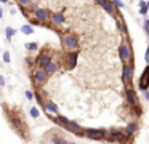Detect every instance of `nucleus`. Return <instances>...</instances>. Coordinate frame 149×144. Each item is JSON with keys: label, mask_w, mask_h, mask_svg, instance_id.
Masks as SVG:
<instances>
[{"label": "nucleus", "mask_w": 149, "mask_h": 144, "mask_svg": "<svg viewBox=\"0 0 149 144\" xmlns=\"http://www.w3.org/2000/svg\"><path fill=\"white\" fill-rule=\"evenodd\" d=\"M77 51H69L68 54H66V64H68L69 69H72V67H75V64H77Z\"/></svg>", "instance_id": "4468645a"}, {"label": "nucleus", "mask_w": 149, "mask_h": 144, "mask_svg": "<svg viewBox=\"0 0 149 144\" xmlns=\"http://www.w3.org/2000/svg\"><path fill=\"white\" fill-rule=\"evenodd\" d=\"M101 6L104 8V11L107 13V15H111V16H114V18H119L120 16V13L117 11V8L114 6V3H112V0H103V2L100 3Z\"/></svg>", "instance_id": "f8f14e48"}, {"label": "nucleus", "mask_w": 149, "mask_h": 144, "mask_svg": "<svg viewBox=\"0 0 149 144\" xmlns=\"http://www.w3.org/2000/svg\"><path fill=\"white\" fill-rule=\"evenodd\" d=\"M29 115L32 118H39L40 117V111H39V107L37 106H32V107L29 109Z\"/></svg>", "instance_id": "aec40b11"}, {"label": "nucleus", "mask_w": 149, "mask_h": 144, "mask_svg": "<svg viewBox=\"0 0 149 144\" xmlns=\"http://www.w3.org/2000/svg\"><path fill=\"white\" fill-rule=\"evenodd\" d=\"M106 144H109V143H106Z\"/></svg>", "instance_id": "ea45409f"}, {"label": "nucleus", "mask_w": 149, "mask_h": 144, "mask_svg": "<svg viewBox=\"0 0 149 144\" xmlns=\"http://www.w3.org/2000/svg\"><path fill=\"white\" fill-rule=\"evenodd\" d=\"M133 74H135V63H125L122 67V82L125 86H133Z\"/></svg>", "instance_id": "0eeeda50"}, {"label": "nucleus", "mask_w": 149, "mask_h": 144, "mask_svg": "<svg viewBox=\"0 0 149 144\" xmlns=\"http://www.w3.org/2000/svg\"><path fill=\"white\" fill-rule=\"evenodd\" d=\"M68 144H77V143H74V141H68Z\"/></svg>", "instance_id": "c9c22d12"}, {"label": "nucleus", "mask_w": 149, "mask_h": 144, "mask_svg": "<svg viewBox=\"0 0 149 144\" xmlns=\"http://www.w3.org/2000/svg\"><path fill=\"white\" fill-rule=\"evenodd\" d=\"M119 56L122 64L125 63H135V56H133V47H132V40L128 37H125L122 40V43L119 45Z\"/></svg>", "instance_id": "20e7f679"}, {"label": "nucleus", "mask_w": 149, "mask_h": 144, "mask_svg": "<svg viewBox=\"0 0 149 144\" xmlns=\"http://www.w3.org/2000/svg\"><path fill=\"white\" fill-rule=\"evenodd\" d=\"M138 90H139V91H146V90H149V64L146 66V69L143 70L141 77H139Z\"/></svg>", "instance_id": "9b49d317"}, {"label": "nucleus", "mask_w": 149, "mask_h": 144, "mask_svg": "<svg viewBox=\"0 0 149 144\" xmlns=\"http://www.w3.org/2000/svg\"><path fill=\"white\" fill-rule=\"evenodd\" d=\"M15 34H16V31H15L13 27H10V26H8L7 29H5V35H7V38H8V40H11V38L15 37Z\"/></svg>", "instance_id": "4be33fe9"}, {"label": "nucleus", "mask_w": 149, "mask_h": 144, "mask_svg": "<svg viewBox=\"0 0 149 144\" xmlns=\"http://www.w3.org/2000/svg\"><path fill=\"white\" fill-rule=\"evenodd\" d=\"M116 22H117V27H119V31L123 34V37H128V31H127V24H125V21H123L122 18H116Z\"/></svg>", "instance_id": "a211bd4d"}, {"label": "nucleus", "mask_w": 149, "mask_h": 144, "mask_svg": "<svg viewBox=\"0 0 149 144\" xmlns=\"http://www.w3.org/2000/svg\"><path fill=\"white\" fill-rule=\"evenodd\" d=\"M50 21H52L55 26H63V24H64V21H66V16L63 15V13H52Z\"/></svg>", "instance_id": "f3484780"}, {"label": "nucleus", "mask_w": 149, "mask_h": 144, "mask_svg": "<svg viewBox=\"0 0 149 144\" xmlns=\"http://www.w3.org/2000/svg\"><path fill=\"white\" fill-rule=\"evenodd\" d=\"M53 120L56 122V123L59 125V127H63V128H66L68 131H71L72 134H77V136H84V128L80 127V125L77 123V122H74V120H69V118H66V117H63L61 114L59 115H56Z\"/></svg>", "instance_id": "7ed1b4c3"}, {"label": "nucleus", "mask_w": 149, "mask_h": 144, "mask_svg": "<svg viewBox=\"0 0 149 144\" xmlns=\"http://www.w3.org/2000/svg\"><path fill=\"white\" fill-rule=\"evenodd\" d=\"M143 95H144V99H146V101H149V90H146V91H143Z\"/></svg>", "instance_id": "7c9ffc66"}, {"label": "nucleus", "mask_w": 149, "mask_h": 144, "mask_svg": "<svg viewBox=\"0 0 149 144\" xmlns=\"http://www.w3.org/2000/svg\"><path fill=\"white\" fill-rule=\"evenodd\" d=\"M2 58H3V63H10V61H11V58H10V53H8V51H5V53H3V56H2Z\"/></svg>", "instance_id": "a878e982"}, {"label": "nucleus", "mask_w": 149, "mask_h": 144, "mask_svg": "<svg viewBox=\"0 0 149 144\" xmlns=\"http://www.w3.org/2000/svg\"><path fill=\"white\" fill-rule=\"evenodd\" d=\"M144 61H146V64H149V45H148V48H146V53H144Z\"/></svg>", "instance_id": "cd10ccee"}, {"label": "nucleus", "mask_w": 149, "mask_h": 144, "mask_svg": "<svg viewBox=\"0 0 149 144\" xmlns=\"http://www.w3.org/2000/svg\"><path fill=\"white\" fill-rule=\"evenodd\" d=\"M31 77H32V83L37 86V88H40V86H43L47 82H48V74L45 72V69L43 67H32V72H31Z\"/></svg>", "instance_id": "423d86ee"}, {"label": "nucleus", "mask_w": 149, "mask_h": 144, "mask_svg": "<svg viewBox=\"0 0 149 144\" xmlns=\"http://www.w3.org/2000/svg\"><path fill=\"white\" fill-rule=\"evenodd\" d=\"M42 107H43V111H45L47 114L53 115V117H56V115H59V109H58V106H56L53 101H48V99H47V101H43Z\"/></svg>", "instance_id": "ddd939ff"}, {"label": "nucleus", "mask_w": 149, "mask_h": 144, "mask_svg": "<svg viewBox=\"0 0 149 144\" xmlns=\"http://www.w3.org/2000/svg\"><path fill=\"white\" fill-rule=\"evenodd\" d=\"M84 136L95 141H104L107 136L106 128H84Z\"/></svg>", "instance_id": "6e6552de"}, {"label": "nucleus", "mask_w": 149, "mask_h": 144, "mask_svg": "<svg viewBox=\"0 0 149 144\" xmlns=\"http://www.w3.org/2000/svg\"><path fill=\"white\" fill-rule=\"evenodd\" d=\"M5 83H7V82H5V79L0 75V86H5Z\"/></svg>", "instance_id": "2f4dec72"}, {"label": "nucleus", "mask_w": 149, "mask_h": 144, "mask_svg": "<svg viewBox=\"0 0 149 144\" xmlns=\"http://www.w3.org/2000/svg\"><path fill=\"white\" fill-rule=\"evenodd\" d=\"M18 5L21 6V8H31V3H32V0H16Z\"/></svg>", "instance_id": "5701e85b"}, {"label": "nucleus", "mask_w": 149, "mask_h": 144, "mask_svg": "<svg viewBox=\"0 0 149 144\" xmlns=\"http://www.w3.org/2000/svg\"><path fill=\"white\" fill-rule=\"evenodd\" d=\"M123 96H125V102L130 109H132L133 115L139 117L143 114V109H141V104H139V99H138V95H136V90L133 86H125V91H123Z\"/></svg>", "instance_id": "f257e3e1"}, {"label": "nucleus", "mask_w": 149, "mask_h": 144, "mask_svg": "<svg viewBox=\"0 0 149 144\" xmlns=\"http://www.w3.org/2000/svg\"><path fill=\"white\" fill-rule=\"evenodd\" d=\"M43 69H45V72L48 74V75H53V74L58 72V69H59V63H58V61H55V59H52L45 67H43Z\"/></svg>", "instance_id": "dca6fc26"}, {"label": "nucleus", "mask_w": 149, "mask_h": 144, "mask_svg": "<svg viewBox=\"0 0 149 144\" xmlns=\"http://www.w3.org/2000/svg\"><path fill=\"white\" fill-rule=\"evenodd\" d=\"M24 47H26L27 51H37V50H39V45H37L36 42H32V43H26Z\"/></svg>", "instance_id": "b1692460"}, {"label": "nucleus", "mask_w": 149, "mask_h": 144, "mask_svg": "<svg viewBox=\"0 0 149 144\" xmlns=\"http://www.w3.org/2000/svg\"><path fill=\"white\" fill-rule=\"evenodd\" d=\"M146 5H148V8H149V2H146Z\"/></svg>", "instance_id": "58836bf2"}, {"label": "nucleus", "mask_w": 149, "mask_h": 144, "mask_svg": "<svg viewBox=\"0 0 149 144\" xmlns=\"http://www.w3.org/2000/svg\"><path fill=\"white\" fill-rule=\"evenodd\" d=\"M21 32L26 34V35H31V34H34V27L31 24H24L23 27H21Z\"/></svg>", "instance_id": "412c9836"}, {"label": "nucleus", "mask_w": 149, "mask_h": 144, "mask_svg": "<svg viewBox=\"0 0 149 144\" xmlns=\"http://www.w3.org/2000/svg\"><path fill=\"white\" fill-rule=\"evenodd\" d=\"M148 5H146V6H143V8H139V13H141V15H148Z\"/></svg>", "instance_id": "c756f323"}, {"label": "nucleus", "mask_w": 149, "mask_h": 144, "mask_svg": "<svg viewBox=\"0 0 149 144\" xmlns=\"http://www.w3.org/2000/svg\"><path fill=\"white\" fill-rule=\"evenodd\" d=\"M10 13H11V15H16V8H13V6H11V8H10Z\"/></svg>", "instance_id": "473e14b6"}, {"label": "nucleus", "mask_w": 149, "mask_h": 144, "mask_svg": "<svg viewBox=\"0 0 149 144\" xmlns=\"http://www.w3.org/2000/svg\"><path fill=\"white\" fill-rule=\"evenodd\" d=\"M104 141H107V143H119V144H132L133 138L128 136L123 128H112V130H107V136Z\"/></svg>", "instance_id": "f03ea898"}, {"label": "nucleus", "mask_w": 149, "mask_h": 144, "mask_svg": "<svg viewBox=\"0 0 149 144\" xmlns=\"http://www.w3.org/2000/svg\"><path fill=\"white\" fill-rule=\"evenodd\" d=\"M112 3H114V6H116V8H123V2L122 0H112Z\"/></svg>", "instance_id": "393cba45"}, {"label": "nucleus", "mask_w": 149, "mask_h": 144, "mask_svg": "<svg viewBox=\"0 0 149 144\" xmlns=\"http://www.w3.org/2000/svg\"><path fill=\"white\" fill-rule=\"evenodd\" d=\"M123 130H125V133L128 134V136H135L136 133H138V130H139V125L136 123V122H128V123H127V127L123 128Z\"/></svg>", "instance_id": "2eb2a0df"}, {"label": "nucleus", "mask_w": 149, "mask_h": 144, "mask_svg": "<svg viewBox=\"0 0 149 144\" xmlns=\"http://www.w3.org/2000/svg\"><path fill=\"white\" fill-rule=\"evenodd\" d=\"M3 16V10H2V6H0V18Z\"/></svg>", "instance_id": "f704fd0d"}, {"label": "nucleus", "mask_w": 149, "mask_h": 144, "mask_svg": "<svg viewBox=\"0 0 149 144\" xmlns=\"http://www.w3.org/2000/svg\"><path fill=\"white\" fill-rule=\"evenodd\" d=\"M61 42H63V48L66 51H77L80 43H79V37L74 32H66L61 35Z\"/></svg>", "instance_id": "39448f33"}, {"label": "nucleus", "mask_w": 149, "mask_h": 144, "mask_svg": "<svg viewBox=\"0 0 149 144\" xmlns=\"http://www.w3.org/2000/svg\"><path fill=\"white\" fill-rule=\"evenodd\" d=\"M24 96H26V98L29 99V101H32V99H34V93H32V91H29V90H26V93H24Z\"/></svg>", "instance_id": "bb28decb"}, {"label": "nucleus", "mask_w": 149, "mask_h": 144, "mask_svg": "<svg viewBox=\"0 0 149 144\" xmlns=\"http://www.w3.org/2000/svg\"><path fill=\"white\" fill-rule=\"evenodd\" d=\"M32 16H34V18H36L42 26H47V21L50 19L52 13H50V10H47V8H39V10H36V11L32 13Z\"/></svg>", "instance_id": "9d476101"}, {"label": "nucleus", "mask_w": 149, "mask_h": 144, "mask_svg": "<svg viewBox=\"0 0 149 144\" xmlns=\"http://www.w3.org/2000/svg\"><path fill=\"white\" fill-rule=\"evenodd\" d=\"M138 5H139V8H143V6H146V2H143V0H141V2L138 3Z\"/></svg>", "instance_id": "72a5a7b5"}, {"label": "nucleus", "mask_w": 149, "mask_h": 144, "mask_svg": "<svg viewBox=\"0 0 149 144\" xmlns=\"http://www.w3.org/2000/svg\"><path fill=\"white\" fill-rule=\"evenodd\" d=\"M95 2H96V3H98V5H100V3H101V2H103V0H95Z\"/></svg>", "instance_id": "e433bc0d"}, {"label": "nucleus", "mask_w": 149, "mask_h": 144, "mask_svg": "<svg viewBox=\"0 0 149 144\" xmlns=\"http://www.w3.org/2000/svg\"><path fill=\"white\" fill-rule=\"evenodd\" d=\"M0 2H2V3H8V0H0Z\"/></svg>", "instance_id": "4c0bfd02"}, {"label": "nucleus", "mask_w": 149, "mask_h": 144, "mask_svg": "<svg viewBox=\"0 0 149 144\" xmlns=\"http://www.w3.org/2000/svg\"><path fill=\"white\" fill-rule=\"evenodd\" d=\"M144 31H146V34L149 35V19H146V21H144Z\"/></svg>", "instance_id": "c85d7f7f"}, {"label": "nucleus", "mask_w": 149, "mask_h": 144, "mask_svg": "<svg viewBox=\"0 0 149 144\" xmlns=\"http://www.w3.org/2000/svg\"><path fill=\"white\" fill-rule=\"evenodd\" d=\"M50 141H52V144H68V141L63 136H59V134H53V136L50 138Z\"/></svg>", "instance_id": "6ab92c4d"}, {"label": "nucleus", "mask_w": 149, "mask_h": 144, "mask_svg": "<svg viewBox=\"0 0 149 144\" xmlns=\"http://www.w3.org/2000/svg\"><path fill=\"white\" fill-rule=\"evenodd\" d=\"M52 59H53V58H52V53H50V48L45 47L42 51H40V54H37V58H36V67H45Z\"/></svg>", "instance_id": "1a4fd4ad"}]
</instances>
